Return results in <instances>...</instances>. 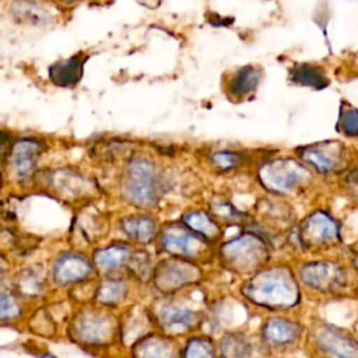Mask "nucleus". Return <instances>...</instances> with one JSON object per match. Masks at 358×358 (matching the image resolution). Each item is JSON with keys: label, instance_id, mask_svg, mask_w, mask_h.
<instances>
[{"label": "nucleus", "instance_id": "1", "mask_svg": "<svg viewBox=\"0 0 358 358\" xmlns=\"http://www.w3.org/2000/svg\"><path fill=\"white\" fill-rule=\"evenodd\" d=\"M127 197L137 204H150L157 196V178L154 166L144 159H136L129 165Z\"/></svg>", "mask_w": 358, "mask_h": 358}, {"label": "nucleus", "instance_id": "2", "mask_svg": "<svg viewBox=\"0 0 358 358\" xmlns=\"http://www.w3.org/2000/svg\"><path fill=\"white\" fill-rule=\"evenodd\" d=\"M260 173L270 189L285 192L301 183L308 172L292 159H278L267 164Z\"/></svg>", "mask_w": 358, "mask_h": 358}, {"label": "nucleus", "instance_id": "3", "mask_svg": "<svg viewBox=\"0 0 358 358\" xmlns=\"http://www.w3.org/2000/svg\"><path fill=\"white\" fill-rule=\"evenodd\" d=\"M303 281L319 291H336L345 287V270L330 262H317L306 264L301 270Z\"/></svg>", "mask_w": 358, "mask_h": 358}, {"label": "nucleus", "instance_id": "4", "mask_svg": "<svg viewBox=\"0 0 358 358\" xmlns=\"http://www.w3.org/2000/svg\"><path fill=\"white\" fill-rule=\"evenodd\" d=\"M301 158L320 173H331L340 168L345 158L344 145L338 141H326L305 147L299 151Z\"/></svg>", "mask_w": 358, "mask_h": 358}, {"label": "nucleus", "instance_id": "5", "mask_svg": "<svg viewBox=\"0 0 358 358\" xmlns=\"http://www.w3.org/2000/svg\"><path fill=\"white\" fill-rule=\"evenodd\" d=\"M302 242L316 245H331L340 241L337 221L323 211L310 215L302 228Z\"/></svg>", "mask_w": 358, "mask_h": 358}, {"label": "nucleus", "instance_id": "6", "mask_svg": "<svg viewBox=\"0 0 358 358\" xmlns=\"http://www.w3.org/2000/svg\"><path fill=\"white\" fill-rule=\"evenodd\" d=\"M319 344L331 358H358V343L337 329H323L319 334Z\"/></svg>", "mask_w": 358, "mask_h": 358}, {"label": "nucleus", "instance_id": "7", "mask_svg": "<svg viewBox=\"0 0 358 358\" xmlns=\"http://www.w3.org/2000/svg\"><path fill=\"white\" fill-rule=\"evenodd\" d=\"M257 291L260 295H263L260 298L267 299V305H292L298 296L295 284L284 275L267 277L259 284Z\"/></svg>", "mask_w": 358, "mask_h": 358}, {"label": "nucleus", "instance_id": "8", "mask_svg": "<svg viewBox=\"0 0 358 358\" xmlns=\"http://www.w3.org/2000/svg\"><path fill=\"white\" fill-rule=\"evenodd\" d=\"M87 56L77 53L69 59L56 62L49 67L50 80L60 87H71L77 84L83 76V67Z\"/></svg>", "mask_w": 358, "mask_h": 358}, {"label": "nucleus", "instance_id": "9", "mask_svg": "<svg viewBox=\"0 0 358 358\" xmlns=\"http://www.w3.org/2000/svg\"><path fill=\"white\" fill-rule=\"evenodd\" d=\"M41 151H42V144L31 138L18 140L13 145L10 154L18 176L27 178L31 175Z\"/></svg>", "mask_w": 358, "mask_h": 358}, {"label": "nucleus", "instance_id": "10", "mask_svg": "<svg viewBox=\"0 0 358 358\" xmlns=\"http://www.w3.org/2000/svg\"><path fill=\"white\" fill-rule=\"evenodd\" d=\"M262 80V70L257 67H242L228 80L227 91L232 98L241 99L253 94Z\"/></svg>", "mask_w": 358, "mask_h": 358}, {"label": "nucleus", "instance_id": "11", "mask_svg": "<svg viewBox=\"0 0 358 358\" xmlns=\"http://www.w3.org/2000/svg\"><path fill=\"white\" fill-rule=\"evenodd\" d=\"M13 17L22 24L29 25H46L52 21V15L48 10L29 0H18L11 7Z\"/></svg>", "mask_w": 358, "mask_h": 358}, {"label": "nucleus", "instance_id": "12", "mask_svg": "<svg viewBox=\"0 0 358 358\" xmlns=\"http://www.w3.org/2000/svg\"><path fill=\"white\" fill-rule=\"evenodd\" d=\"M289 80L303 85V87H310L313 90H322L329 85V80L324 76V73L310 64H296L289 70Z\"/></svg>", "mask_w": 358, "mask_h": 358}, {"label": "nucleus", "instance_id": "13", "mask_svg": "<svg viewBox=\"0 0 358 358\" xmlns=\"http://www.w3.org/2000/svg\"><path fill=\"white\" fill-rule=\"evenodd\" d=\"M87 273H88L87 263L76 256H69L63 262H59L57 271H56L57 278H60L62 281L78 280V278L87 275Z\"/></svg>", "mask_w": 358, "mask_h": 358}, {"label": "nucleus", "instance_id": "14", "mask_svg": "<svg viewBox=\"0 0 358 358\" xmlns=\"http://www.w3.org/2000/svg\"><path fill=\"white\" fill-rule=\"evenodd\" d=\"M298 326L291 322H284V320H277L271 322L267 329H266V336L267 338L273 340V343L277 344H284L292 341L298 336Z\"/></svg>", "mask_w": 358, "mask_h": 358}, {"label": "nucleus", "instance_id": "15", "mask_svg": "<svg viewBox=\"0 0 358 358\" xmlns=\"http://www.w3.org/2000/svg\"><path fill=\"white\" fill-rule=\"evenodd\" d=\"M124 228L130 236L137 238L141 242L148 241L154 234V225L148 220H127L124 222Z\"/></svg>", "mask_w": 358, "mask_h": 358}, {"label": "nucleus", "instance_id": "16", "mask_svg": "<svg viewBox=\"0 0 358 358\" xmlns=\"http://www.w3.org/2000/svg\"><path fill=\"white\" fill-rule=\"evenodd\" d=\"M340 127L345 136H358V109L348 108L340 115Z\"/></svg>", "mask_w": 358, "mask_h": 358}, {"label": "nucleus", "instance_id": "17", "mask_svg": "<svg viewBox=\"0 0 358 358\" xmlns=\"http://www.w3.org/2000/svg\"><path fill=\"white\" fill-rule=\"evenodd\" d=\"M213 161L215 165H218L222 169H229L235 166L239 161V155L231 151H220L213 155Z\"/></svg>", "mask_w": 358, "mask_h": 358}, {"label": "nucleus", "instance_id": "18", "mask_svg": "<svg viewBox=\"0 0 358 358\" xmlns=\"http://www.w3.org/2000/svg\"><path fill=\"white\" fill-rule=\"evenodd\" d=\"M166 324H187L192 320V313L186 310H169L164 315Z\"/></svg>", "mask_w": 358, "mask_h": 358}, {"label": "nucleus", "instance_id": "19", "mask_svg": "<svg viewBox=\"0 0 358 358\" xmlns=\"http://www.w3.org/2000/svg\"><path fill=\"white\" fill-rule=\"evenodd\" d=\"M123 292L122 284H106V287L102 289V301H115L117 298H120Z\"/></svg>", "mask_w": 358, "mask_h": 358}, {"label": "nucleus", "instance_id": "20", "mask_svg": "<svg viewBox=\"0 0 358 358\" xmlns=\"http://www.w3.org/2000/svg\"><path fill=\"white\" fill-rule=\"evenodd\" d=\"M122 255H124V253H122V250L113 249V250H112V256H110V252L108 250V252L101 253V255L98 256V259H99V262H101L103 266H116V264H119V260L122 259Z\"/></svg>", "mask_w": 358, "mask_h": 358}, {"label": "nucleus", "instance_id": "21", "mask_svg": "<svg viewBox=\"0 0 358 358\" xmlns=\"http://www.w3.org/2000/svg\"><path fill=\"white\" fill-rule=\"evenodd\" d=\"M140 4H143V6H147V7H150V8H154V7H157L158 6V3H159V0H137Z\"/></svg>", "mask_w": 358, "mask_h": 358}]
</instances>
